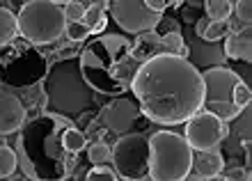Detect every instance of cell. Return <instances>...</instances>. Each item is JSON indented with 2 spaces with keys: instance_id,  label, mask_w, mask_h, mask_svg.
Masks as SVG:
<instances>
[{
  "instance_id": "1",
  "label": "cell",
  "mask_w": 252,
  "mask_h": 181,
  "mask_svg": "<svg viewBox=\"0 0 252 181\" xmlns=\"http://www.w3.org/2000/svg\"><path fill=\"white\" fill-rule=\"evenodd\" d=\"M131 92L140 115L165 126L188 121L204 103L199 69L179 55H156L142 62L133 78Z\"/></svg>"
},
{
  "instance_id": "2",
  "label": "cell",
  "mask_w": 252,
  "mask_h": 181,
  "mask_svg": "<svg viewBox=\"0 0 252 181\" xmlns=\"http://www.w3.org/2000/svg\"><path fill=\"white\" fill-rule=\"evenodd\" d=\"M69 126L55 115H41L19 128L16 161L34 181H62L73 172V154L62 147V131Z\"/></svg>"
},
{
  "instance_id": "3",
  "label": "cell",
  "mask_w": 252,
  "mask_h": 181,
  "mask_svg": "<svg viewBox=\"0 0 252 181\" xmlns=\"http://www.w3.org/2000/svg\"><path fill=\"white\" fill-rule=\"evenodd\" d=\"M78 67L92 92L122 96L131 90L140 62L133 58V39L122 34H101L83 48Z\"/></svg>"
},
{
  "instance_id": "4",
  "label": "cell",
  "mask_w": 252,
  "mask_h": 181,
  "mask_svg": "<svg viewBox=\"0 0 252 181\" xmlns=\"http://www.w3.org/2000/svg\"><path fill=\"white\" fill-rule=\"evenodd\" d=\"M192 170V149L186 138L172 131H158L149 138V179L181 181Z\"/></svg>"
},
{
  "instance_id": "5",
  "label": "cell",
  "mask_w": 252,
  "mask_h": 181,
  "mask_svg": "<svg viewBox=\"0 0 252 181\" xmlns=\"http://www.w3.org/2000/svg\"><path fill=\"white\" fill-rule=\"evenodd\" d=\"M19 34L32 46H46L64 37L66 19L60 5L51 0H32L21 5L16 14Z\"/></svg>"
},
{
  "instance_id": "6",
  "label": "cell",
  "mask_w": 252,
  "mask_h": 181,
  "mask_svg": "<svg viewBox=\"0 0 252 181\" xmlns=\"http://www.w3.org/2000/svg\"><path fill=\"white\" fill-rule=\"evenodd\" d=\"M78 62L73 58L58 62L48 71L46 81V110L48 113H83L90 101H92V90L78 92L76 85V74H78Z\"/></svg>"
},
{
  "instance_id": "7",
  "label": "cell",
  "mask_w": 252,
  "mask_h": 181,
  "mask_svg": "<svg viewBox=\"0 0 252 181\" xmlns=\"http://www.w3.org/2000/svg\"><path fill=\"white\" fill-rule=\"evenodd\" d=\"M202 83H204L202 110L216 115L222 121L236 120L241 110L234 106V88L241 83V74H236L234 69L225 67V64H218L202 74Z\"/></svg>"
},
{
  "instance_id": "8",
  "label": "cell",
  "mask_w": 252,
  "mask_h": 181,
  "mask_svg": "<svg viewBox=\"0 0 252 181\" xmlns=\"http://www.w3.org/2000/svg\"><path fill=\"white\" fill-rule=\"evenodd\" d=\"M110 161L115 172L126 181H142L149 175V138L145 133H124L117 138Z\"/></svg>"
},
{
  "instance_id": "9",
  "label": "cell",
  "mask_w": 252,
  "mask_h": 181,
  "mask_svg": "<svg viewBox=\"0 0 252 181\" xmlns=\"http://www.w3.org/2000/svg\"><path fill=\"white\" fill-rule=\"evenodd\" d=\"M186 124V142L190 145L192 151H211V149H218L222 142L229 138V126L227 121H222L216 115L206 113V110H199L195 113Z\"/></svg>"
},
{
  "instance_id": "10",
  "label": "cell",
  "mask_w": 252,
  "mask_h": 181,
  "mask_svg": "<svg viewBox=\"0 0 252 181\" xmlns=\"http://www.w3.org/2000/svg\"><path fill=\"white\" fill-rule=\"evenodd\" d=\"M108 12L113 14L115 23L128 34L152 32L163 21V14L149 9L145 0H113Z\"/></svg>"
},
{
  "instance_id": "11",
  "label": "cell",
  "mask_w": 252,
  "mask_h": 181,
  "mask_svg": "<svg viewBox=\"0 0 252 181\" xmlns=\"http://www.w3.org/2000/svg\"><path fill=\"white\" fill-rule=\"evenodd\" d=\"M46 71V60L41 58V53L37 55L34 51H16L14 55H9L2 64H0V78L7 85L14 88H28L34 85Z\"/></svg>"
},
{
  "instance_id": "12",
  "label": "cell",
  "mask_w": 252,
  "mask_h": 181,
  "mask_svg": "<svg viewBox=\"0 0 252 181\" xmlns=\"http://www.w3.org/2000/svg\"><path fill=\"white\" fill-rule=\"evenodd\" d=\"M138 117H140V108L135 101L126 99V96H113L110 103L101 108L99 124L106 128L108 133L124 135L131 131V126L135 124Z\"/></svg>"
},
{
  "instance_id": "13",
  "label": "cell",
  "mask_w": 252,
  "mask_h": 181,
  "mask_svg": "<svg viewBox=\"0 0 252 181\" xmlns=\"http://www.w3.org/2000/svg\"><path fill=\"white\" fill-rule=\"evenodd\" d=\"M26 124V106L21 96L0 90V135H12Z\"/></svg>"
},
{
  "instance_id": "14",
  "label": "cell",
  "mask_w": 252,
  "mask_h": 181,
  "mask_svg": "<svg viewBox=\"0 0 252 181\" xmlns=\"http://www.w3.org/2000/svg\"><path fill=\"white\" fill-rule=\"evenodd\" d=\"M225 58L229 60H243L250 64L252 60V28H239L225 37V48H222Z\"/></svg>"
},
{
  "instance_id": "15",
  "label": "cell",
  "mask_w": 252,
  "mask_h": 181,
  "mask_svg": "<svg viewBox=\"0 0 252 181\" xmlns=\"http://www.w3.org/2000/svg\"><path fill=\"white\" fill-rule=\"evenodd\" d=\"M192 170L199 177H218L225 170V156L220 149H211V151H192Z\"/></svg>"
},
{
  "instance_id": "16",
  "label": "cell",
  "mask_w": 252,
  "mask_h": 181,
  "mask_svg": "<svg viewBox=\"0 0 252 181\" xmlns=\"http://www.w3.org/2000/svg\"><path fill=\"white\" fill-rule=\"evenodd\" d=\"M156 55H165L163 53V41H160V32L158 30H152V32H142L133 39V58L142 64L149 58H156Z\"/></svg>"
},
{
  "instance_id": "17",
  "label": "cell",
  "mask_w": 252,
  "mask_h": 181,
  "mask_svg": "<svg viewBox=\"0 0 252 181\" xmlns=\"http://www.w3.org/2000/svg\"><path fill=\"white\" fill-rule=\"evenodd\" d=\"M19 37V26H16V14L9 7L0 5V48L14 44Z\"/></svg>"
},
{
  "instance_id": "18",
  "label": "cell",
  "mask_w": 252,
  "mask_h": 181,
  "mask_svg": "<svg viewBox=\"0 0 252 181\" xmlns=\"http://www.w3.org/2000/svg\"><path fill=\"white\" fill-rule=\"evenodd\" d=\"M62 147L69 151V154H78V151H83V149L87 147V135L80 131V128H76L73 124H69V126L62 131Z\"/></svg>"
},
{
  "instance_id": "19",
  "label": "cell",
  "mask_w": 252,
  "mask_h": 181,
  "mask_svg": "<svg viewBox=\"0 0 252 181\" xmlns=\"http://www.w3.org/2000/svg\"><path fill=\"white\" fill-rule=\"evenodd\" d=\"M204 9H206V16L211 21H225L232 16L234 5L232 0H206Z\"/></svg>"
},
{
  "instance_id": "20",
  "label": "cell",
  "mask_w": 252,
  "mask_h": 181,
  "mask_svg": "<svg viewBox=\"0 0 252 181\" xmlns=\"http://www.w3.org/2000/svg\"><path fill=\"white\" fill-rule=\"evenodd\" d=\"M234 30V23L232 19H225V21H211L209 26H206L204 34H202V41H220L225 39L227 34Z\"/></svg>"
},
{
  "instance_id": "21",
  "label": "cell",
  "mask_w": 252,
  "mask_h": 181,
  "mask_svg": "<svg viewBox=\"0 0 252 181\" xmlns=\"http://www.w3.org/2000/svg\"><path fill=\"white\" fill-rule=\"evenodd\" d=\"M87 156L94 165H103V163H110L113 149L106 140H92V145H87Z\"/></svg>"
},
{
  "instance_id": "22",
  "label": "cell",
  "mask_w": 252,
  "mask_h": 181,
  "mask_svg": "<svg viewBox=\"0 0 252 181\" xmlns=\"http://www.w3.org/2000/svg\"><path fill=\"white\" fill-rule=\"evenodd\" d=\"M16 151L12 147H7V145H0V179H7V177H12L16 172Z\"/></svg>"
},
{
  "instance_id": "23",
  "label": "cell",
  "mask_w": 252,
  "mask_h": 181,
  "mask_svg": "<svg viewBox=\"0 0 252 181\" xmlns=\"http://www.w3.org/2000/svg\"><path fill=\"white\" fill-rule=\"evenodd\" d=\"M83 23H85L92 32H99L101 28L106 26V12L101 9V7H94L90 5L85 9V16H83Z\"/></svg>"
},
{
  "instance_id": "24",
  "label": "cell",
  "mask_w": 252,
  "mask_h": 181,
  "mask_svg": "<svg viewBox=\"0 0 252 181\" xmlns=\"http://www.w3.org/2000/svg\"><path fill=\"white\" fill-rule=\"evenodd\" d=\"M64 34L69 41H85L90 34H92V30L83 23V21H78V23H66L64 28Z\"/></svg>"
},
{
  "instance_id": "25",
  "label": "cell",
  "mask_w": 252,
  "mask_h": 181,
  "mask_svg": "<svg viewBox=\"0 0 252 181\" xmlns=\"http://www.w3.org/2000/svg\"><path fill=\"white\" fill-rule=\"evenodd\" d=\"M85 9H87V7L83 5L80 0H71V2H66V5L62 7L66 23H78V21H83V16H85Z\"/></svg>"
},
{
  "instance_id": "26",
  "label": "cell",
  "mask_w": 252,
  "mask_h": 181,
  "mask_svg": "<svg viewBox=\"0 0 252 181\" xmlns=\"http://www.w3.org/2000/svg\"><path fill=\"white\" fill-rule=\"evenodd\" d=\"M252 101V92H250V85L248 83L241 81L236 88H234V106L239 108V110H246L248 106H250Z\"/></svg>"
},
{
  "instance_id": "27",
  "label": "cell",
  "mask_w": 252,
  "mask_h": 181,
  "mask_svg": "<svg viewBox=\"0 0 252 181\" xmlns=\"http://www.w3.org/2000/svg\"><path fill=\"white\" fill-rule=\"evenodd\" d=\"M234 12H236V19L243 28L250 26L252 23V0H236V7H234Z\"/></svg>"
},
{
  "instance_id": "28",
  "label": "cell",
  "mask_w": 252,
  "mask_h": 181,
  "mask_svg": "<svg viewBox=\"0 0 252 181\" xmlns=\"http://www.w3.org/2000/svg\"><path fill=\"white\" fill-rule=\"evenodd\" d=\"M85 181H117V175H115L110 168H106V165H94V168L87 172Z\"/></svg>"
},
{
  "instance_id": "29",
  "label": "cell",
  "mask_w": 252,
  "mask_h": 181,
  "mask_svg": "<svg viewBox=\"0 0 252 181\" xmlns=\"http://www.w3.org/2000/svg\"><path fill=\"white\" fill-rule=\"evenodd\" d=\"M184 2H186V0H145V5L158 14H163L165 9H170V7H181Z\"/></svg>"
},
{
  "instance_id": "30",
  "label": "cell",
  "mask_w": 252,
  "mask_h": 181,
  "mask_svg": "<svg viewBox=\"0 0 252 181\" xmlns=\"http://www.w3.org/2000/svg\"><path fill=\"white\" fill-rule=\"evenodd\" d=\"M211 23V19L209 16H202V19L195 23V34H197V39H202V34H204V30H206V26Z\"/></svg>"
},
{
  "instance_id": "31",
  "label": "cell",
  "mask_w": 252,
  "mask_h": 181,
  "mask_svg": "<svg viewBox=\"0 0 252 181\" xmlns=\"http://www.w3.org/2000/svg\"><path fill=\"white\" fill-rule=\"evenodd\" d=\"M90 2H92L94 7H101L103 12H108V9H110V2H113V0H90Z\"/></svg>"
},
{
  "instance_id": "32",
  "label": "cell",
  "mask_w": 252,
  "mask_h": 181,
  "mask_svg": "<svg viewBox=\"0 0 252 181\" xmlns=\"http://www.w3.org/2000/svg\"><path fill=\"white\" fill-rule=\"evenodd\" d=\"M181 181H204V177H199L197 172H188V175L184 177Z\"/></svg>"
},
{
  "instance_id": "33",
  "label": "cell",
  "mask_w": 252,
  "mask_h": 181,
  "mask_svg": "<svg viewBox=\"0 0 252 181\" xmlns=\"http://www.w3.org/2000/svg\"><path fill=\"white\" fill-rule=\"evenodd\" d=\"M9 181H26V177H21V175H12V177H7Z\"/></svg>"
},
{
  "instance_id": "34",
  "label": "cell",
  "mask_w": 252,
  "mask_h": 181,
  "mask_svg": "<svg viewBox=\"0 0 252 181\" xmlns=\"http://www.w3.org/2000/svg\"><path fill=\"white\" fill-rule=\"evenodd\" d=\"M204 181H225V177H222V175H218V177H209V179H204Z\"/></svg>"
},
{
  "instance_id": "35",
  "label": "cell",
  "mask_w": 252,
  "mask_h": 181,
  "mask_svg": "<svg viewBox=\"0 0 252 181\" xmlns=\"http://www.w3.org/2000/svg\"><path fill=\"white\" fill-rule=\"evenodd\" d=\"M51 2H55V5H66V2H71V0H51Z\"/></svg>"
},
{
  "instance_id": "36",
  "label": "cell",
  "mask_w": 252,
  "mask_h": 181,
  "mask_svg": "<svg viewBox=\"0 0 252 181\" xmlns=\"http://www.w3.org/2000/svg\"><path fill=\"white\" fill-rule=\"evenodd\" d=\"M28 2H32V0H28Z\"/></svg>"
}]
</instances>
